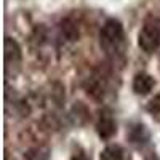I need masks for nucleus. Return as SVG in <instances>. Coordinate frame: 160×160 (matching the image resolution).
Listing matches in <instances>:
<instances>
[{
  "instance_id": "obj_1",
  "label": "nucleus",
  "mask_w": 160,
  "mask_h": 160,
  "mask_svg": "<svg viewBox=\"0 0 160 160\" xmlns=\"http://www.w3.org/2000/svg\"><path fill=\"white\" fill-rule=\"evenodd\" d=\"M101 48L108 55H118L123 47V26L118 19H108L99 32Z\"/></svg>"
},
{
  "instance_id": "obj_2",
  "label": "nucleus",
  "mask_w": 160,
  "mask_h": 160,
  "mask_svg": "<svg viewBox=\"0 0 160 160\" xmlns=\"http://www.w3.org/2000/svg\"><path fill=\"white\" fill-rule=\"evenodd\" d=\"M138 43L142 51L154 53L160 47V19L155 16L146 18L138 35Z\"/></svg>"
},
{
  "instance_id": "obj_3",
  "label": "nucleus",
  "mask_w": 160,
  "mask_h": 160,
  "mask_svg": "<svg viewBox=\"0 0 160 160\" xmlns=\"http://www.w3.org/2000/svg\"><path fill=\"white\" fill-rule=\"evenodd\" d=\"M96 131L101 139H111L117 133V123L114 120L111 109H102L99 112L98 122H96Z\"/></svg>"
},
{
  "instance_id": "obj_4",
  "label": "nucleus",
  "mask_w": 160,
  "mask_h": 160,
  "mask_svg": "<svg viewBox=\"0 0 160 160\" xmlns=\"http://www.w3.org/2000/svg\"><path fill=\"white\" fill-rule=\"evenodd\" d=\"M106 88H108V78H106V74L96 72V74H93L88 78L87 91H88V95H91L93 98H96V99L104 98Z\"/></svg>"
},
{
  "instance_id": "obj_5",
  "label": "nucleus",
  "mask_w": 160,
  "mask_h": 160,
  "mask_svg": "<svg viewBox=\"0 0 160 160\" xmlns=\"http://www.w3.org/2000/svg\"><path fill=\"white\" fill-rule=\"evenodd\" d=\"M154 77L149 75V74H146V72H141L138 74L135 78H133V90H135L136 95H149V93L154 90Z\"/></svg>"
},
{
  "instance_id": "obj_6",
  "label": "nucleus",
  "mask_w": 160,
  "mask_h": 160,
  "mask_svg": "<svg viewBox=\"0 0 160 160\" xmlns=\"http://www.w3.org/2000/svg\"><path fill=\"white\" fill-rule=\"evenodd\" d=\"M21 47L18 45L16 40H13L11 37L5 38V61L7 66L11 64H19L21 62Z\"/></svg>"
},
{
  "instance_id": "obj_7",
  "label": "nucleus",
  "mask_w": 160,
  "mask_h": 160,
  "mask_svg": "<svg viewBox=\"0 0 160 160\" xmlns=\"http://www.w3.org/2000/svg\"><path fill=\"white\" fill-rule=\"evenodd\" d=\"M128 139L133 144H146L149 141V131L142 123H135L128 130Z\"/></svg>"
},
{
  "instance_id": "obj_8",
  "label": "nucleus",
  "mask_w": 160,
  "mask_h": 160,
  "mask_svg": "<svg viewBox=\"0 0 160 160\" xmlns=\"http://www.w3.org/2000/svg\"><path fill=\"white\" fill-rule=\"evenodd\" d=\"M59 31H61V35L66 40H69V42H74V40L78 38V29L71 19H64L59 26Z\"/></svg>"
},
{
  "instance_id": "obj_9",
  "label": "nucleus",
  "mask_w": 160,
  "mask_h": 160,
  "mask_svg": "<svg viewBox=\"0 0 160 160\" xmlns=\"http://www.w3.org/2000/svg\"><path fill=\"white\" fill-rule=\"evenodd\" d=\"M99 160H123V149L117 144H111L102 149Z\"/></svg>"
},
{
  "instance_id": "obj_10",
  "label": "nucleus",
  "mask_w": 160,
  "mask_h": 160,
  "mask_svg": "<svg viewBox=\"0 0 160 160\" xmlns=\"http://www.w3.org/2000/svg\"><path fill=\"white\" fill-rule=\"evenodd\" d=\"M26 160H50V149L45 146H37L26 152Z\"/></svg>"
},
{
  "instance_id": "obj_11",
  "label": "nucleus",
  "mask_w": 160,
  "mask_h": 160,
  "mask_svg": "<svg viewBox=\"0 0 160 160\" xmlns=\"http://www.w3.org/2000/svg\"><path fill=\"white\" fill-rule=\"evenodd\" d=\"M148 111L151 114H158L160 112V96H155L149 104H148Z\"/></svg>"
},
{
  "instance_id": "obj_12",
  "label": "nucleus",
  "mask_w": 160,
  "mask_h": 160,
  "mask_svg": "<svg viewBox=\"0 0 160 160\" xmlns=\"http://www.w3.org/2000/svg\"><path fill=\"white\" fill-rule=\"evenodd\" d=\"M71 160H90V158H88V155H87L83 151H78V152H75V154L72 155Z\"/></svg>"
},
{
  "instance_id": "obj_13",
  "label": "nucleus",
  "mask_w": 160,
  "mask_h": 160,
  "mask_svg": "<svg viewBox=\"0 0 160 160\" xmlns=\"http://www.w3.org/2000/svg\"><path fill=\"white\" fill-rule=\"evenodd\" d=\"M148 160H158V158H157V157H155V155H151V157H149V158H148Z\"/></svg>"
}]
</instances>
